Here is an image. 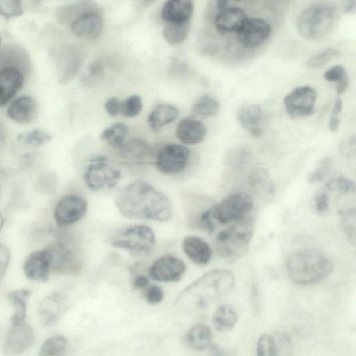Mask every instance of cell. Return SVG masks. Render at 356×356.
<instances>
[{"label": "cell", "mask_w": 356, "mask_h": 356, "mask_svg": "<svg viewBox=\"0 0 356 356\" xmlns=\"http://www.w3.org/2000/svg\"><path fill=\"white\" fill-rule=\"evenodd\" d=\"M7 114L12 120L17 123L29 124L37 116V102L31 96L19 97L11 102L8 108Z\"/></svg>", "instance_id": "7402d4cb"}, {"label": "cell", "mask_w": 356, "mask_h": 356, "mask_svg": "<svg viewBox=\"0 0 356 356\" xmlns=\"http://www.w3.org/2000/svg\"><path fill=\"white\" fill-rule=\"evenodd\" d=\"M182 250L188 258L197 265H206L211 260L212 250L203 238L197 236H188L184 238Z\"/></svg>", "instance_id": "cb8c5ba5"}, {"label": "cell", "mask_w": 356, "mask_h": 356, "mask_svg": "<svg viewBox=\"0 0 356 356\" xmlns=\"http://www.w3.org/2000/svg\"><path fill=\"white\" fill-rule=\"evenodd\" d=\"M256 356H277L273 335L261 336L257 343Z\"/></svg>", "instance_id": "60d3db41"}, {"label": "cell", "mask_w": 356, "mask_h": 356, "mask_svg": "<svg viewBox=\"0 0 356 356\" xmlns=\"http://www.w3.org/2000/svg\"><path fill=\"white\" fill-rule=\"evenodd\" d=\"M88 208L86 200L77 195H67L63 197L54 209V219L60 227L73 225L80 220L86 214Z\"/></svg>", "instance_id": "8fae6325"}, {"label": "cell", "mask_w": 356, "mask_h": 356, "mask_svg": "<svg viewBox=\"0 0 356 356\" xmlns=\"http://www.w3.org/2000/svg\"><path fill=\"white\" fill-rule=\"evenodd\" d=\"M348 86V79L347 74L337 81L336 91L338 95L343 94Z\"/></svg>", "instance_id": "db71d44e"}, {"label": "cell", "mask_w": 356, "mask_h": 356, "mask_svg": "<svg viewBox=\"0 0 356 356\" xmlns=\"http://www.w3.org/2000/svg\"><path fill=\"white\" fill-rule=\"evenodd\" d=\"M245 11L237 6H229L218 9L214 17V26L221 33L238 31L247 19Z\"/></svg>", "instance_id": "ac0fdd59"}, {"label": "cell", "mask_w": 356, "mask_h": 356, "mask_svg": "<svg viewBox=\"0 0 356 356\" xmlns=\"http://www.w3.org/2000/svg\"><path fill=\"white\" fill-rule=\"evenodd\" d=\"M179 111L173 105L162 104L155 106L147 118V122L153 131L174 122L179 116Z\"/></svg>", "instance_id": "4316f807"}, {"label": "cell", "mask_w": 356, "mask_h": 356, "mask_svg": "<svg viewBox=\"0 0 356 356\" xmlns=\"http://www.w3.org/2000/svg\"><path fill=\"white\" fill-rule=\"evenodd\" d=\"M23 270L29 280L47 281L51 271L50 256L47 248L29 254L24 261Z\"/></svg>", "instance_id": "2e32d148"}, {"label": "cell", "mask_w": 356, "mask_h": 356, "mask_svg": "<svg viewBox=\"0 0 356 356\" xmlns=\"http://www.w3.org/2000/svg\"><path fill=\"white\" fill-rule=\"evenodd\" d=\"M248 183L254 193L259 198L271 200L275 194V186L266 169L257 167L252 169L248 177Z\"/></svg>", "instance_id": "603a6c76"}, {"label": "cell", "mask_w": 356, "mask_h": 356, "mask_svg": "<svg viewBox=\"0 0 356 356\" xmlns=\"http://www.w3.org/2000/svg\"><path fill=\"white\" fill-rule=\"evenodd\" d=\"M70 28L79 38L97 39L103 31V19L97 10L88 6L76 15L70 23Z\"/></svg>", "instance_id": "7c38bea8"}, {"label": "cell", "mask_w": 356, "mask_h": 356, "mask_svg": "<svg viewBox=\"0 0 356 356\" xmlns=\"http://www.w3.org/2000/svg\"><path fill=\"white\" fill-rule=\"evenodd\" d=\"M11 260L9 249L0 243V282L3 280Z\"/></svg>", "instance_id": "bcb514c9"}, {"label": "cell", "mask_w": 356, "mask_h": 356, "mask_svg": "<svg viewBox=\"0 0 356 356\" xmlns=\"http://www.w3.org/2000/svg\"><path fill=\"white\" fill-rule=\"evenodd\" d=\"M336 17V9L331 5L317 3L310 6L300 15L298 30L305 38H322L331 30Z\"/></svg>", "instance_id": "5b68a950"}, {"label": "cell", "mask_w": 356, "mask_h": 356, "mask_svg": "<svg viewBox=\"0 0 356 356\" xmlns=\"http://www.w3.org/2000/svg\"><path fill=\"white\" fill-rule=\"evenodd\" d=\"M114 201L119 212L127 218L165 222L172 216L169 198L145 181L129 183Z\"/></svg>", "instance_id": "6da1fadb"}, {"label": "cell", "mask_w": 356, "mask_h": 356, "mask_svg": "<svg viewBox=\"0 0 356 356\" xmlns=\"http://www.w3.org/2000/svg\"><path fill=\"white\" fill-rule=\"evenodd\" d=\"M237 117L240 124L251 135L258 137L261 134V109L259 105L245 104L241 106L238 111Z\"/></svg>", "instance_id": "484cf974"}, {"label": "cell", "mask_w": 356, "mask_h": 356, "mask_svg": "<svg viewBox=\"0 0 356 356\" xmlns=\"http://www.w3.org/2000/svg\"><path fill=\"white\" fill-rule=\"evenodd\" d=\"M184 341L191 348L198 351L204 350L212 344V332L209 326L197 324L186 332Z\"/></svg>", "instance_id": "83f0119b"}, {"label": "cell", "mask_w": 356, "mask_h": 356, "mask_svg": "<svg viewBox=\"0 0 356 356\" xmlns=\"http://www.w3.org/2000/svg\"><path fill=\"white\" fill-rule=\"evenodd\" d=\"M343 102L340 97H337L334 102L330 117L338 118L342 111Z\"/></svg>", "instance_id": "11a10c76"}, {"label": "cell", "mask_w": 356, "mask_h": 356, "mask_svg": "<svg viewBox=\"0 0 356 356\" xmlns=\"http://www.w3.org/2000/svg\"><path fill=\"white\" fill-rule=\"evenodd\" d=\"M50 256L51 270L67 273L75 270L76 260L73 251L64 243L56 241L47 247Z\"/></svg>", "instance_id": "e0dca14e"}, {"label": "cell", "mask_w": 356, "mask_h": 356, "mask_svg": "<svg viewBox=\"0 0 356 356\" xmlns=\"http://www.w3.org/2000/svg\"><path fill=\"white\" fill-rule=\"evenodd\" d=\"M24 82L22 72L14 66L0 70V107L5 106L19 91Z\"/></svg>", "instance_id": "44dd1931"}, {"label": "cell", "mask_w": 356, "mask_h": 356, "mask_svg": "<svg viewBox=\"0 0 356 356\" xmlns=\"http://www.w3.org/2000/svg\"><path fill=\"white\" fill-rule=\"evenodd\" d=\"M190 30V22L165 24L163 35L165 40L171 46H178L187 38Z\"/></svg>", "instance_id": "4dcf8cb0"}, {"label": "cell", "mask_w": 356, "mask_h": 356, "mask_svg": "<svg viewBox=\"0 0 356 356\" xmlns=\"http://www.w3.org/2000/svg\"><path fill=\"white\" fill-rule=\"evenodd\" d=\"M104 70L103 65L99 61L95 62L89 66L88 72L90 76H99Z\"/></svg>", "instance_id": "f5cc1de1"}, {"label": "cell", "mask_w": 356, "mask_h": 356, "mask_svg": "<svg viewBox=\"0 0 356 356\" xmlns=\"http://www.w3.org/2000/svg\"><path fill=\"white\" fill-rule=\"evenodd\" d=\"M289 277L300 285L316 283L327 277L333 270V261L316 248H303L291 253L286 264Z\"/></svg>", "instance_id": "3957f363"}, {"label": "cell", "mask_w": 356, "mask_h": 356, "mask_svg": "<svg viewBox=\"0 0 356 356\" xmlns=\"http://www.w3.org/2000/svg\"><path fill=\"white\" fill-rule=\"evenodd\" d=\"M220 111L218 102L212 96L204 94L200 96L194 103L192 112L194 115L209 118L216 115Z\"/></svg>", "instance_id": "e575fe53"}, {"label": "cell", "mask_w": 356, "mask_h": 356, "mask_svg": "<svg viewBox=\"0 0 356 356\" xmlns=\"http://www.w3.org/2000/svg\"><path fill=\"white\" fill-rule=\"evenodd\" d=\"M0 44H1V39H0Z\"/></svg>", "instance_id": "94428289"}, {"label": "cell", "mask_w": 356, "mask_h": 356, "mask_svg": "<svg viewBox=\"0 0 356 356\" xmlns=\"http://www.w3.org/2000/svg\"><path fill=\"white\" fill-rule=\"evenodd\" d=\"M91 161L83 173L84 181L90 190L111 189L118 184L121 172L116 165L103 156L97 157Z\"/></svg>", "instance_id": "8992f818"}, {"label": "cell", "mask_w": 356, "mask_h": 356, "mask_svg": "<svg viewBox=\"0 0 356 356\" xmlns=\"http://www.w3.org/2000/svg\"><path fill=\"white\" fill-rule=\"evenodd\" d=\"M6 139V133L4 127L0 124V150L4 147Z\"/></svg>", "instance_id": "680465c9"}, {"label": "cell", "mask_w": 356, "mask_h": 356, "mask_svg": "<svg viewBox=\"0 0 356 356\" xmlns=\"http://www.w3.org/2000/svg\"><path fill=\"white\" fill-rule=\"evenodd\" d=\"M341 216V226L348 241L353 245L355 244V220L356 213L355 207H347L339 211Z\"/></svg>", "instance_id": "d590c367"}, {"label": "cell", "mask_w": 356, "mask_h": 356, "mask_svg": "<svg viewBox=\"0 0 356 356\" xmlns=\"http://www.w3.org/2000/svg\"><path fill=\"white\" fill-rule=\"evenodd\" d=\"M339 56L340 52L337 49L332 48L326 49L316 53L309 58L307 60L306 65L312 68H319Z\"/></svg>", "instance_id": "74e56055"}, {"label": "cell", "mask_w": 356, "mask_h": 356, "mask_svg": "<svg viewBox=\"0 0 356 356\" xmlns=\"http://www.w3.org/2000/svg\"><path fill=\"white\" fill-rule=\"evenodd\" d=\"M254 222L252 218L246 216L220 231L215 237V250L222 257L238 259L248 252L253 236Z\"/></svg>", "instance_id": "277c9868"}, {"label": "cell", "mask_w": 356, "mask_h": 356, "mask_svg": "<svg viewBox=\"0 0 356 356\" xmlns=\"http://www.w3.org/2000/svg\"><path fill=\"white\" fill-rule=\"evenodd\" d=\"M340 120L339 118L330 117L329 120V129L331 131H336L339 126Z\"/></svg>", "instance_id": "9f6ffc18"}, {"label": "cell", "mask_w": 356, "mask_h": 356, "mask_svg": "<svg viewBox=\"0 0 356 356\" xmlns=\"http://www.w3.org/2000/svg\"><path fill=\"white\" fill-rule=\"evenodd\" d=\"M276 344L277 356H291L292 343L289 336L285 333H277L273 335Z\"/></svg>", "instance_id": "7bdbcfd3"}, {"label": "cell", "mask_w": 356, "mask_h": 356, "mask_svg": "<svg viewBox=\"0 0 356 356\" xmlns=\"http://www.w3.org/2000/svg\"><path fill=\"white\" fill-rule=\"evenodd\" d=\"M271 30L270 25L263 19L247 18L237 31V38L243 47L254 48L268 38Z\"/></svg>", "instance_id": "9a60e30c"}, {"label": "cell", "mask_w": 356, "mask_h": 356, "mask_svg": "<svg viewBox=\"0 0 356 356\" xmlns=\"http://www.w3.org/2000/svg\"><path fill=\"white\" fill-rule=\"evenodd\" d=\"M332 163V160L329 158L322 161L309 175L308 181L315 183L322 181L330 170Z\"/></svg>", "instance_id": "ee69618b"}, {"label": "cell", "mask_w": 356, "mask_h": 356, "mask_svg": "<svg viewBox=\"0 0 356 356\" xmlns=\"http://www.w3.org/2000/svg\"><path fill=\"white\" fill-rule=\"evenodd\" d=\"M142 108L140 97L133 95L121 102L120 113L126 118H134L140 113Z\"/></svg>", "instance_id": "f35d334b"}, {"label": "cell", "mask_w": 356, "mask_h": 356, "mask_svg": "<svg viewBox=\"0 0 356 356\" xmlns=\"http://www.w3.org/2000/svg\"><path fill=\"white\" fill-rule=\"evenodd\" d=\"M193 3L189 0H169L163 6L161 16L166 22H190Z\"/></svg>", "instance_id": "d4e9b609"}, {"label": "cell", "mask_w": 356, "mask_h": 356, "mask_svg": "<svg viewBox=\"0 0 356 356\" xmlns=\"http://www.w3.org/2000/svg\"><path fill=\"white\" fill-rule=\"evenodd\" d=\"M68 348L67 339L63 335H55L47 339L42 344L38 356H63Z\"/></svg>", "instance_id": "d6a6232c"}, {"label": "cell", "mask_w": 356, "mask_h": 356, "mask_svg": "<svg viewBox=\"0 0 356 356\" xmlns=\"http://www.w3.org/2000/svg\"><path fill=\"white\" fill-rule=\"evenodd\" d=\"M31 295L28 289H18L11 291L8 294V298L14 307V313L11 316L12 325L24 322L26 315V304Z\"/></svg>", "instance_id": "f1b7e54d"}, {"label": "cell", "mask_w": 356, "mask_h": 356, "mask_svg": "<svg viewBox=\"0 0 356 356\" xmlns=\"http://www.w3.org/2000/svg\"><path fill=\"white\" fill-rule=\"evenodd\" d=\"M128 130V127L124 123L116 122L106 128L102 132L100 138L113 147L120 148L124 143Z\"/></svg>", "instance_id": "836d02e7"}, {"label": "cell", "mask_w": 356, "mask_h": 356, "mask_svg": "<svg viewBox=\"0 0 356 356\" xmlns=\"http://www.w3.org/2000/svg\"><path fill=\"white\" fill-rule=\"evenodd\" d=\"M120 105L121 101L115 97H112L106 100L104 108L108 114L115 116L120 113Z\"/></svg>", "instance_id": "681fc988"}, {"label": "cell", "mask_w": 356, "mask_h": 356, "mask_svg": "<svg viewBox=\"0 0 356 356\" xmlns=\"http://www.w3.org/2000/svg\"><path fill=\"white\" fill-rule=\"evenodd\" d=\"M145 298L149 304L156 305L163 301L164 292L163 289L157 285L149 286L145 289Z\"/></svg>", "instance_id": "f6af8a7d"}, {"label": "cell", "mask_w": 356, "mask_h": 356, "mask_svg": "<svg viewBox=\"0 0 356 356\" xmlns=\"http://www.w3.org/2000/svg\"><path fill=\"white\" fill-rule=\"evenodd\" d=\"M234 284V275L228 270L208 271L179 293L175 306L187 313L203 310L229 294Z\"/></svg>", "instance_id": "7a4b0ae2"}, {"label": "cell", "mask_w": 356, "mask_h": 356, "mask_svg": "<svg viewBox=\"0 0 356 356\" xmlns=\"http://www.w3.org/2000/svg\"><path fill=\"white\" fill-rule=\"evenodd\" d=\"M132 285L134 289L145 290L149 286V280L145 275H138L134 279Z\"/></svg>", "instance_id": "f907efd6"}, {"label": "cell", "mask_w": 356, "mask_h": 356, "mask_svg": "<svg viewBox=\"0 0 356 356\" xmlns=\"http://www.w3.org/2000/svg\"><path fill=\"white\" fill-rule=\"evenodd\" d=\"M238 320L235 309L229 305H222L217 308L213 316V324L219 331H227L232 329Z\"/></svg>", "instance_id": "f546056e"}, {"label": "cell", "mask_w": 356, "mask_h": 356, "mask_svg": "<svg viewBox=\"0 0 356 356\" xmlns=\"http://www.w3.org/2000/svg\"><path fill=\"white\" fill-rule=\"evenodd\" d=\"M253 200L245 193H234L211 208V216L222 224L236 222L246 217L253 207Z\"/></svg>", "instance_id": "ba28073f"}, {"label": "cell", "mask_w": 356, "mask_h": 356, "mask_svg": "<svg viewBox=\"0 0 356 356\" xmlns=\"http://www.w3.org/2000/svg\"><path fill=\"white\" fill-rule=\"evenodd\" d=\"M5 223L4 218L1 214H0V230L3 228Z\"/></svg>", "instance_id": "91938a15"}, {"label": "cell", "mask_w": 356, "mask_h": 356, "mask_svg": "<svg viewBox=\"0 0 356 356\" xmlns=\"http://www.w3.org/2000/svg\"><path fill=\"white\" fill-rule=\"evenodd\" d=\"M346 74L344 67L341 65L332 66L323 74L324 79L330 82L338 81Z\"/></svg>", "instance_id": "7dc6e473"}, {"label": "cell", "mask_w": 356, "mask_h": 356, "mask_svg": "<svg viewBox=\"0 0 356 356\" xmlns=\"http://www.w3.org/2000/svg\"><path fill=\"white\" fill-rule=\"evenodd\" d=\"M250 149L245 146H236L229 149L225 154L226 164L233 169H241L248 163Z\"/></svg>", "instance_id": "8d00e7d4"}, {"label": "cell", "mask_w": 356, "mask_h": 356, "mask_svg": "<svg viewBox=\"0 0 356 356\" xmlns=\"http://www.w3.org/2000/svg\"><path fill=\"white\" fill-rule=\"evenodd\" d=\"M120 149L124 158L136 161L144 160L150 150L148 144L140 138H134L124 143Z\"/></svg>", "instance_id": "1f68e13d"}, {"label": "cell", "mask_w": 356, "mask_h": 356, "mask_svg": "<svg viewBox=\"0 0 356 356\" xmlns=\"http://www.w3.org/2000/svg\"><path fill=\"white\" fill-rule=\"evenodd\" d=\"M355 8L356 3L355 1H348L343 7V11L347 13H355Z\"/></svg>", "instance_id": "6f0895ef"}, {"label": "cell", "mask_w": 356, "mask_h": 356, "mask_svg": "<svg viewBox=\"0 0 356 356\" xmlns=\"http://www.w3.org/2000/svg\"><path fill=\"white\" fill-rule=\"evenodd\" d=\"M186 270L185 262L179 257L165 254L156 259L149 268V275L154 280L173 282L180 280Z\"/></svg>", "instance_id": "4fadbf2b"}, {"label": "cell", "mask_w": 356, "mask_h": 356, "mask_svg": "<svg viewBox=\"0 0 356 356\" xmlns=\"http://www.w3.org/2000/svg\"><path fill=\"white\" fill-rule=\"evenodd\" d=\"M23 13L21 2L15 0H0V15L10 18Z\"/></svg>", "instance_id": "b9f144b4"}, {"label": "cell", "mask_w": 356, "mask_h": 356, "mask_svg": "<svg viewBox=\"0 0 356 356\" xmlns=\"http://www.w3.org/2000/svg\"><path fill=\"white\" fill-rule=\"evenodd\" d=\"M211 218V208L202 212L198 219V226L200 228L209 232H212L214 230L215 226Z\"/></svg>", "instance_id": "c3c4849f"}, {"label": "cell", "mask_w": 356, "mask_h": 356, "mask_svg": "<svg viewBox=\"0 0 356 356\" xmlns=\"http://www.w3.org/2000/svg\"><path fill=\"white\" fill-rule=\"evenodd\" d=\"M65 307V298L59 293L49 295L40 302L38 318L43 326L49 327L60 318Z\"/></svg>", "instance_id": "d6986e66"}, {"label": "cell", "mask_w": 356, "mask_h": 356, "mask_svg": "<svg viewBox=\"0 0 356 356\" xmlns=\"http://www.w3.org/2000/svg\"><path fill=\"white\" fill-rule=\"evenodd\" d=\"M209 356H228L224 349L218 344L212 343L209 348Z\"/></svg>", "instance_id": "816d5d0a"}, {"label": "cell", "mask_w": 356, "mask_h": 356, "mask_svg": "<svg viewBox=\"0 0 356 356\" xmlns=\"http://www.w3.org/2000/svg\"><path fill=\"white\" fill-rule=\"evenodd\" d=\"M18 140L25 144L31 145H44L52 140V136L45 131L36 129L21 134L18 136Z\"/></svg>", "instance_id": "ab89813d"}, {"label": "cell", "mask_w": 356, "mask_h": 356, "mask_svg": "<svg viewBox=\"0 0 356 356\" xmlns=\"http://www.w3.org/2000/svg\"><path fill=\"white\" fill-rule=\"evenodd\" d=\"M34 340L35 332L31 325L24 322L12 325L6 336L4 353L8 356L19 355L30 348Z\"/></svg>", "instance_id": "5bb4252c"}, {"label": "cell", "mask_w": 356, "mask_h": 356, "mask_svg": "<svg viewBox=\"0 0 356 356\" xmlns=\"http://www.w3.org/2000/svg\"><path fill=\"white\" fill-rule=\"evenodd\" d=\"M191 158L190 149L183 145L169 143L157 152L155 165L165 175H175L184 170Z\"/></svg>", "instance_id": "9c48e42d"}, {"label": "cell", "mask_w": 356, "mask_h": 356, "mask_svg": "<svg viewBox=\"0 0 356 356\" xmlns=\"http://www.w3.org/2000/svg\"><path fill=\"white\" fill-rule=\"evenodd\" d=\"M156 244L152 229L145 225H136L120 232L111 242L114 248L138 253H148Z\"/></svg>", "instance_id": "52a82bcc"}, {"label": "cell", "mask_w": 356, "mask_h": 356, "mask_svg": "<svg viewBox=\"0 0 356 356\" xmlns=\"http://www.w3.org/2000/svg\"><path fill=\"white\" fill-rule=\"evenodd\" d=\"M316 99V92L312 87L298 86L284 99L286 112L293 118L310 116L314 112Z\"/></svg>", "instance_id": "30bf717a"}, {"label": "cell", "mask_w": 356, "mask_h": 356, "mask_svg": "<svg viewBox=\"0 0 356 356\" xmlns=\"http://www.w3.org/2000/svg\"><path fill=\"white\" fill-rule=\"evenodd\" d=\"M175 134L185 145H193L202 143L207 135V128L203 122L197 118L187 117L178 123Z\"/></svg>", "instance_id": "ffe728a7"}]
</instances>
